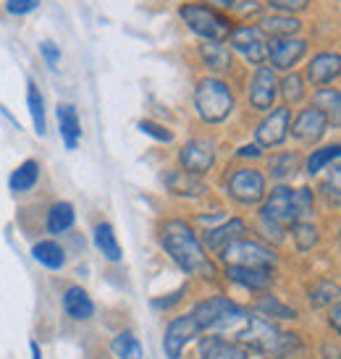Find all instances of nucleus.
Instances as JSON below:
<instances>
[{
    "label": "nucleus",
    "mask_w": 341,
    "mask_h": 359,
    "mask_svg": "<svg viewBox=\"0 0 341 359\" xmlns=\"http://www.w3.org/2000/svg\"><path fill=\"white\" fill-rule=\"evenodd\" d=\"M158 241L163 252L170 257V262L189 278H200L205 283H215L221 278L218 262L208 255L197 231L192 229L189 220L184 218H166L158 226Z\"/></svg>",
    "instance_id": "1"
},
{
    "label": "nucleus",
    "mask_w": 341,
    "mask_h": 359,
    "mask_svg": "<svg viewBox=\"0 0 341 359\" xmlns=\"http://www.w3.org/2000/svg\"><path fill=\"white\" fill-rule=\"evenodd\" d=\"M231 339L260 359H291L302 349L300 333L283 330L279 323L265 320L252 309L247 312L244 323L236 328V333Z\"/></svg>",
    "instance_id": "2"
},
{
    "label": "nucleus",
    "mask_w": 341,
    "mask_h": 359,
    "mask_svg": "<svg viewBox=\"0 0 341 359\" xmlns=\"http://www.w3.org/2000/svg\"><path fill=\"white\" fill-rule=\"evenodd\" d=\"M312 215H315V191H312L310 187L279 184V187H273V189L265 194V200L260 202L258 220L286 233L294 223L312 220Z\"/></svg>",
    "instance_id": "3"
},
{
    "label": "nucleus",
    "mask_w": 341,
    "mask_h": 359,
    "mask_svg": "<svg viewBox=\"0 0 341 359\" xmlns=\"http://www.w3.org/2000/svg\"><path fill=\"white\" fill-rule=\"evenodd\" d=\"M247 312H250V307H241L239 302L223 297V294L205 297V299L194 302V307L189 309V315L197 320L202 333H218L226 339L236 333V328L247 318Z\"/></svg>",
    "instance_id": "4"
},
{
    "label": "nucleus",
    "mask_w": 341,
    "mask_h": 359,
    "mask_svg": "<svg viewBox=\"0 0 341 359\" xmlns=\"http://www.w3.org/2000/svg\"><path fill=\"white\" fill-rule=\"evenodd\" d=\"M192 102H194V113L200 116L202 123H210V126L229 121V116L236 108L234 90L221 76H205L197 81Z\"/></svg>",
    "instance_id": "5"
},
{
    "label": "nucleus",
    "mask_w": 341,
    "mask_h": 359,
    "mask_svg": "<svg viewBox=\"0 0 341 359\" xmlns=\"http://www.w3.org/2000/svg\"><path fill=\"white\" fill-rule=\"evenodd\" d=\"M179 16H181V21L205 42L229 40L231 29H234V21H231L229 16H223L221 11L210 8V6H205V3H187V6H181Z\"/></svg>",
    "instance_id": "6"
},
{
    "label": "nucleus",
    "mask_w": 341,
    "mask_h": 359,
    "mask_svg": "<svg viewBox=\"0 0 341 359\" xmlns=\"http://www.w3.org/2000/svg\"><path fill=\"white\" fill-rule=\"evenodd\" d=\"M215 262L221 265H241V268H276L279 255L271 244L250 236H241V239L226 244L221 252H215Z\"/></svg>",
    "instance_id": "7"
},
{
    "label": "nucleus",
    "mask_w": 341,
    "mask_h": 359,
    "mask_svg": "<svg viewBox=\"0 0 341 359\" xmlns=\"http://www.w3.org/2000/svg\"><path fill=\"white\" fill-rule=\"evenodd\" d=\"M226 194L241 208H255L268 194V179L262 170L252 168V165L234 168L226 176Z\"/></svg>",
    "instance_id": "8"
},
{
    "label": "nucleus",
    "mask_w": 341,
    "mask_h": 359,
    "mask_svg": "<svg viewBox=\"0 0 341 359\" xmlns=\"http://www.w3.org/2000/svg\"><path fill=\"white\" fill-rule=\"evenodd\" d=\"M200 336V325L189 312H181L176 318H170L166 330H163V354H166V359H181L184 351L189 349Z\"/></svg>",
    "instance_id": "9"
},
{
    "label": "nucleus",
    "mask_w": 341,
    "mask_h": 359,
    "mask_svg": "<svg viewBox=\"0 0 341 359\" xmlns=\"http://www.w3.org/2000/svg\"><path fill=\"white\" fill-rule=\"evenodd\" d=\"M291 129V108L289 105H279V108L268 110L262 121L255 126V144L262 150H273L281 147L283 142L289 140Z\"/></svg>",
    "instance_id": "10"
},
{
    "label": "nucleus",
    "mask_w": 341,
    "mask_h": 359,
    "mask_svg": "<svg viewBox=\"0 0 341 359\" xmlns=\"http://www.w3.org/2000/svg\"><path fill=\"white\" fill-rule=\"evenodd\" d=\"M215 158H218V147H215V142L208 140V137H194V140H189L179 150L181 170H187L192 176H200V179L205 173L213 170Z\"/></svg>",
    "instance_id": "11"
},
{
    "label": "nucleus",
    "mask_w": 341,
    "mask_h": 359,
    "mask_svg": "<svg viewBox=\"0 0 341 359\" xmlns=\"http://www.w3.org/2000/svg\"><path fill=\"white\" fill-rule=\"evenodd\" d=\"M276 97H279V76L271 66H258L255 74L250 79V87H247V100H250V108L258 110V113H268L276 105Z\"/></svg>",
    "instance_id": "12"
},
{
    "label": "nucleus",
    "mask_w": 341,
    "mask_h": 359,
    "mask_svg": "<svg viewBox=\"0 0 341 359\" xmlns=\"http://www.w3.org/2000/svg\"><path fill=\"white\" fill-rule=\"evenodd\" d=\"M328 131H331L328 118H326L315 105H307V108H302L300 113L291 118L289 134L300 142V144H310L312 147V144H318V142L326 140Z\"/></svg>",
    "instance_id": "13"
},
{
    "label": "nucleus",
    "mask_w": 341,
    "mask_h": 359,
    "mask_svg": "<svg viewBox=\"0 0 341 359\" xmlns=\"http://www.w3.org/2000/svg\"><path fill=\"white\" fill-rule=\"evenodd\" d=\"M231 48L239 53L241 58H247L252 66H262L265 63V55H268V40L260 32V27H234L229 34Z\"/></svg>",
    "instance_id": "14"
},
{
    "label": "nucleus",
    "mask_w": 341,
    "mask_h": 359,
    "mask_svg": "<svg viewBox=\"0 0 341 359\" xmlns=\"http://www.w3.org/2000/svg\"><path fill=\"white\" fill-rule=\"evenodd\" d=\"M221 278H226L231 286L244 289L250 294H265L273 289L276 276L273 268H241V265H223Z\"/></svg>",
    "instance_id": "15"
},
{
    "label": "nucleus",
    "mask_w": 341,
    "mask_h": 359,
    "mask_svg": "<svg viewBox=\"0 0 341 359\" xmlns=\"http://www.w3.org/2000/svg\"><path fill=\"white\" fill-rule=\"evenodd\" d=\"M307 55V40L302 37H273L268 42V55L273 71H283L289 74L294 66H300V60Z\"/></svg>",
    "instance_id": "16"
},
{
    "label": "nucleus",
    "mask_w": 341,
    "mask_h": 359,
    "mask_svg": "<svg viewBox=\"0 0 341 359\" xmlns=\"http://www.w3.org/2000/svg\"><path fill=\"white\" fill-rule=\"evenodd\" d=\"M339 76H341V53H333V50L315 53L310 58V63H307V69H305V79L315 90L331 87Z\"/></svg>",
    "instance_id": "17"
},
{
    "label": "nucleus",
    "mask_w": 341,
    "mask_h": 359,
    "mask_svg": "<svg viewBox=\"0 0 341 359\" xmlns=\"http://www.w3.org/2000/svg\"><path fill=\"white\" fill-rule=\"evenodd\" d=\"M197 344V359H252V354L234 339L218 333H202Z\"/></svg>",
    "instance_id": "18"
},
{
    "label": "nucleus",
    "mask_w": 341,
    "mask_h": 359,
    "mask_svg": "<svg viewBox=\"0 0 341 359\" xmlns=\"http://www.w3.org/2000/svg\"><path fill=\"white\" fill-rule=\"evenodd\" d=\"M247 233V220L234 215V218H223L218 226H210V229L202 233V244L208 252H221L226 244L241 239Z\"/></svg>",
    "instance_id": "19"
},
{
    "label": "nucleus",
    "mask_w": 341,
    "mask_h": 359,
    "mask_svg": "<svg viewBox=\"0 0 341 359\" xmlns=\"http://www.w3.org/2000/svg\"><path fill=\"white\" fill-rule=\"evenodd\" d=\"M250 309L262 315L265 320H273V323H294V320H300V309L291 307L289 302H283L281 297H276L271 291L258 294V299L252 302Z\"/></svg>",
    "instance_id": "20"
},
{
    "label": "nucleus",
    "mask_w": 341,
    "mask_h": 359,
    "mask_svg": "<svg viewBox=\"0 0 341 359\" xmlns=\"http://www.w3.org/2000/svg\"><path fill=\"white\" fill-rule=\"evenodd\" d=\"M163 181H166V189L170 191V194H176V197H187V200H197V197H202L205 191H208V187H205V181L200 179V176H192V173H187V170H168L166 176H163Z\"/></svg>",
    "instance_id": "21"
},
{
    "label": "nucleus",
    "mask_w": 341,
    "mask_h": 359,
    "mask_svg": "<svg viewBox=\"0 0 341 359\" xmlns=\"http://www.w3.org/2000/svg\"><path fill=\"white\" fill-rule=\"evenodd\" d=\"M63 312L76 323H87L95 318V302L81 286H69L63 291Z\"/></svg>",
    "instance_id": "22"
},
{
    "label": "nucleus",
    "mask_w": 341,
    "mask_h": 359,
    "mask_svg": "<svg viewBox=\"0 0 341 359\" xmlns=\"http://www.w3.org/2000/svg\"><path fill=\"white\" fill-rule=\"evenodd\" d=\"M55 118H58L60 140L66 144V150H76L81 140V121L76 108L69 105V102H60L58 108H55Z\"/></svg>",
    "instance_id": "23"
},
{
    "label": "nucleus",
    "mask_w": 341,
    "mask_h": 359,
    "mask_svg": "<svg viewBox=\"0 0 341 359\" xmlns=\"http://www.w3.org/2000/svg\"><path fill=\"white\" fill-rule=\"evenodd\" d=\"M339 160H341V142L321 144V147H315L307 158L302 160V170H305L310 179H315V176H321L323 170H328L333 163H339Z\"/></svg>",
    "instance_id": "24"
},
{
    "label": "nucleus",
    "mask_w": 341,
    "mask_h": 359,
    "mask_svg": "<svg viewBox=\"0 0 341 359\" xmlns=\"http://www.w3.org/2000/svg\"><path fill=\"white\" fill-rule=\"evenodd\" d=\"M300 170H302V155L300 152L283 150V152H276V155L268 158V176L276 179L279 184H286V181L294 179Z\"/></svg>",
    "instance_id": "25"
},
{
    "label": "nucleus",
    "mask_w": 341,
    "mask_h": 359,
    "mask_svg": "<svg viewBox=\"0 0 341 359\" xmlns=\"http://www.w3.org/2000/svg\"><path fill=\"white\" fill-rule=\"evenodd\" d=\"M341 299V283L333 278H318L307 289V304L312 309H328Z\"/></svg>",
    "instance_id": "26"
},
{
    "label": "nucleus",
    "mask_w": 341,
    "mask_h": 359,
    "mask_svg": "<svg viewBox=\"0 0 341 359\" xmlns=\"http://www.w3.org/2000/svg\"><path fill=\"white\" fill-rule=\"evenodd\" d=\"M286 233H289L291 239V247L300 252V255H310L321 244V226L315 220H300Z\"/></svg>",
    "instance_id": "27"
},
{
    "label": "nucleus",
    "mask_w": 341,
    "mask_h": 359,
    "mask_svg": "<svg viewBox=\"0 0 341 359\" xmlns=\"http://www.w3.org/2000/svg\"><path fill=\"white\" fill-rule=\"evenodd\" d=\"M312 105L328 118L333 129H341V90L339 87H321L312 92Z\"/></svg>",
    "instance_id": "28"
},
{
    "label": "nucleus",
    "mask_w": 341,
    "mask_h": 359,
    "mask_svg": "<svg viewBox=\"0 0 341 359\" xmlns=\"http://www.w3.org/2000/svg\"><path fill=\"white\" fill-rule=\"evenodd\" d=\"M92 241H95V250L100 252L108 262H121L123 252H121V244L116 239V231H113L111 223H105V220L98 223L95 231H92Z\"/></svg>",
    "instance_id": "29"
},
{
    "label": "nucleus",
    "mask_w": 341,
    "mask_h": 359,
    "mask_svg": "<svg viewBox=\"0 0 341 359\" xmlns=\"http://www.w3.org/2000/svg\"><path fill=\"white\" fill-rule=\"evenodd\" d=\"M76 223V210L71 202H55L51 210H48V218H45V229L48 233L58 236V233H66L69 229H74Z\"/></svg>",
    "instance_id": "30"
},
{
    "label": "nucleus",
    "mask_w": 341,
    "mask_h": 359,
    "mask_svg": "<svg viewBox=\"0 0 341 359\" xmlns=\"http://www.w3.org/2000/svg\"><path fill=\"white\" fill-rule=\"evenodd\" d=\"M32 257L48 270H63V265H66V250L53 239L37 241V244L32 247Z\"/></svg>",
    "instance_id": "31"
},
{
    "label": "nucleus",
    "mask_w": 341,
    "mask_h": 359,
    "mask_svg": "<svg viewBox=\"0 0 341 359\" xmlns=\"http://www.w3.org/2000/svg\"><path fill=\"white\" fill-rule=\"evenodd\" d=\"M302 29V21L289 13H273V16H262L260 32L271 34V37H294Z\"/></svg>",
    "instance_id": "32"
},
{
    "label": "nucleus",
    "mask_w": 341,
    "mask_h": 359,
    "mask_svg": "<svg viewBox=\"0 0 341 359\" xmlns=\"http://www.w3.org/2000/svg\"><path fill=\"white\" fill-rule=\"evenodd\" d=\"M37 181H40V163H37V160H24L19 168L11 170L8 187H11V191L24 194V191L34 189Z\"/></svg>",
    "instance_id": "33"
},
{
    "label": "nucleus",
    "mask_w": 341,
    "mask_h": 359,
    "mask_svg": "<svg viewBox=\"0 0 341 359\" xmlns=\"http://www.w3.org/2000/svg\"><path fill=\"white\" fill-rule=\"evenodd\" d=\"M27 110H29V118L32 126H34V134L37 137H45L48 131V113H45V100H42V92L40 87L29 81L27 84Z\"/></svg>",
    "instance_id": "34"
},
{
    "label": "nucleus",
    "mask_w": 341,
    "mask_h": 359,
    "mask_svg": "<svg viewBox=\"0 0 341 359\" xmlns=\"http://www.w3.org/2000/svg\"><path fill=\"white\" fill-rule=\"evenodd\" d=\"M279 95L283 97V105H289V108L300 105V102H305V97H307V79H305L302 74H297V71H289V74L279 81Z\"/></svg>",
    "instance_id": "35"
},
{
    "label": "nucleus",
    "mask_w": 341,
    "mask_h": 359,
    "mask_svg": "<svg viewBox=\"0 0 341 359\" xmlns=\"http://www.w3.org/2000/svg\"><path fill=\"white\" fill-rule=\"evenodd\" d=\"M200 58H202V63L210 71H215V74H223V71L231 69V50L223 42H202Z\"/></svg>",
    "instance_id": "36"
},
{
    "label": "nucleus",
    "mask_w": 341,
    "mask_h": 359,
    "mask_svg": "<svg viewBox=\"0 0 341 359\" xmlns=\"http://www.w3.org/2000/svg\"><path fill=\"white\" fill-rule=\"evenodd\" d=\"M111 351L116 359H145V349L142 341L137 339L134 330H121L111 341Z\"/></svg>",
    "instance_id": "37"
},
{
    "label": "nucleus",
    "mask_w": 341,
    "mask_h": 359,
    "mask_svg": "<svg viewBox=\"0 0 341 359\" xmlns=\"http://www.w3.org/2000/svg\"><path fill=\"white\" fill-rule=\"evenodd\" d=\"M321 197L333 208H341V160L326 170L321 181Z\"/></svg>",
    "instance_id": "38"
},
{
    "label": "nucleus",
    "mask_w": 341,
    "mask_h": 359,
    "mask_svg": "<svg viewBox=\"0 0 341 359\" xmlns=\"http://www.w3.org/2000/svg\"><path fill=\"white\" fill-rule=\"evenodd\" d=\"M140 131L142 134H147V137H152V140L163 142V144H168V142H173V131L166 129L163 123H158V121H150V118H142L140 123Z\"/></svg>",
    "instance_id": "39"
},
{
    "label": "nucleus",
    "mask_w": 341,
    "mask_h": 359,
    "mask_svg": "<svg viewBox=\"0 0 341 359\" xmlns=\"http://www.w3.org/2000/svg\"><path fill=\"white\" fill-rule=\"evenodd\" d=\"M268 6H271L276 13H300L310 6V0H268Z\"/></svg>",
    "instance_id": "40"
},
{
    "label": "nucleus",
    "mask_w": 341,
    "mask_h": 359,
    "mask_svg": "<svg viewBox=\"0 0 341 359\" xmlns=\"http://www.w3.org/2000/svg\"><path fill=\"white\" fill-rule=\"evenodd\" d=\"M326 325L331 328V333L336 339H341V299L326 309Z\"/></svg>",
    "instance_id": "41"
},
{
    "label": "nucleus",
    "mask_w": 341,
    "mask_h": 359,
    "mask_svg": "<svg viewBox=\"0 0 341 359\" xmlns=\"http://www.w3.org/2000/svg\"><path fill=\"white\" fill-rule=\"evenodd\" d=\"M37 6H40V0H6V11H8V13H13V16L32 13Z\"/></svg>",
    "instance_id": "42"
},
{
    "label": "nucleus",
    "mask_w": 341,
    "mask_h": 359,
    "mask_svg": "<svg viewBox=\"0 0 341 359\" xmlns=\"http://www.w3.org/2000/svg\"><path fill=\"white\" fill-rule=\"evenodd\" d=\"M184 294H187V286H181L179 291H173V294H166V297H158V299H152V309H170L173 304H179L184 299Z\"/></svg>",
    "instance_id": "43"
},
{
    "label": "nucleus",
    "mask_w": 341,
    "mask_h": 359,
    "mask_svg": "<svg viewBox=\"0 0 341 359\" xmlns=\"http://www.w3.org/2000/svg\"><path fill=\"white\" fill-rule=\"evenodd\" d=\"M40 53H42V58H45V63L51 66V69H58V63H60V50L53 45V42H40Z\"/></svg>",
    "instance_id": "44"
},
{
    "label": "nucleus",
    "mask_w": 341,
    "mask_h": 359,
    "mask_svg": "<svg viewBox=\"0 0 341 359\" xmlns=\"http://www.w3.org/2000/svg\"><path fill=\"white\" fill-rule=\"evenodd\" d=\"M321 359H341L339 341H326V344L321 346Z\"/></svg>",
    "instance_id": "45"
},
{
    "label": "nucleus",
    "mask_w": 341,
    "mask_h": 359,
    "mask_svg": "<svg viewBox=\"0 0 341 359\" xmlns=\"http://www.w3.org/2000/svg\"><path fill=\"white\" fill-rule=\"evenodd\" d=\"M236 155L239 158H262V147H258V144H244V147L236 150Z\"/></svg>",
    "instance_id": "46"
},
{
    "label": "nucleus",
    "mask_w": 341,
    "mask_h": 359,
    "mask_svg": "<svg viewBox=\"0 0 341 359\" xmlns=\"http://www.w3.org/2000/svg\"><path fill=\"white\" fill-rule=\"evenodd\" d=\"M205 6H210L215 11H229V8H236V3L239 0H202Z\"/></svg>",
    "instance_id": "47"
},
{
    "label": "nucleus",
    "mask_w": 341,
    "mask_h": 359,
    "mask_svg": "<svg viewBox=\"0 0 341 359\" xmlns=\"http://www.w3.org/2000/svg\"><path fill=\"white\" fill-rule=\"evenodd\" d=\"M29 351H32V359H42V349L37 341H29Z\"/></svg>",
    "instance_id": "48"
},
{
    "label": "nucleus",
    "mask_w": 341,
    "mask_h": 359,
    "mask_svg": "<svg viewBox=\"0 0 341 359\" xmlns=\"http://www.w3.org/2000/svg\"><path fill=\"white\" fill-rule=\"evenodd\" d=\"M339 250H341V226H339Z\"/></svg>",
    "instance_id": "49"
}]
</instances>
